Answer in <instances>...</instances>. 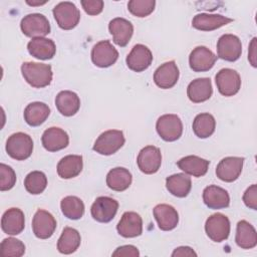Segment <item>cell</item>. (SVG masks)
<instances>
[{
    "instance_id": "35",
    "label": "cell",
    "mask_w": 257,
    "mask_h": 257,
    "mask_svg": "<svg viewBox=\"0 0 257 257\" xmlns=\"http://www.w3.org/2000/svg\"><path fill=\"white\" fill-rule=\"evenodd\" d=\"M215 127H216L215 117L208 112L197 114L192 124L194 134L200 139H207L211 137L215 132Z\"/></svg>"
},
{
    "instance_id": "7",
    "label": "cell",
    "mask_w": 257,
    "mask_h": 257,
    "mask_svg": "<svg viewBox=\"0 0 257 257\" xmlns=\"http://www.w3.org/2000/svg\"><path fill=\"white\" fill-rule=\"evenodd\" d=\"M207 236L214 242H222L229 237L230 221L227 216L216 213L211 215L205 223Z\"/></svg>"
},
{
    "instance_id": "32",
    "label": "cell",
    "mask_w": 257,
    "mask_h": 257,
    "mask_svg": "<svg viewBox=\"0 0 257 257\" xmlns=\"http://www.w3.org/2000/svg\"><path fill=\"white\" fill-rule=\"evenodd\" d=\"M83 167L82 157L79 155H68L57 164V174L62 179H71L80 174Z\"/></svg>"
},
{
    "instance_id": "26",
    "label": "cell",
    "mask_w": 257,
    "mask_h": 257,
    "mask_svg": "<svg viewBox=\"0 0 257 257\" xmlns=\"http://www.w3.org/2000/svg\"><path fill=\"white\" fill-rule=\"evenodd\" d=\"M27 49L30 55L41 60L51 59L56 52L53 40L45 37L32 38L27 44Z\"/></svg>"
},
{
    "instance_id": "42",
    "label": "cell",
    "mask_w": 257,
    "mask_h": 257,
    "mask_svg": "<svg viewBox=\"0 0 257 257\" xmlns=\"http://www.w3.org/2000/svg\"><path fill=\"white\" fill-rule=\"evenodd\" d=\"M243 202L244 204L252 209L257 210V185L253 184L245 191L243 195Z\"/></svg>"
},
{
    "instance_id": "22",
    "label": "cell",
    "mask_w": 257,
    "mask_h": 257,
    "mask_svg": "<svg viewBox=\"0 0 257 257\" xmlns=\"http://www.w3.org/2000/svg\"><path fill=\"white\" fill-rule=\"evenodd\" d=\"M25 226L24 213L18 208H10L2 216L1 228L5 234L18 235Z\"/></svg>"
},
{
    "instance_id": "12",
    "label": "cell",
    "mask_w": 257,
    "mask_h": 257,
    "mask_svg": "<svg viewBox=\"0 0 257 257\" xmlns=\"http://www.w3.org/2000/svg\"><path fill=\"white\" fill-rule=\"evenodd\" d=\"M117 58L118 52L109 40H101L92 47L91 60L97 67H109L115 63Z\"/></svg>"
},
{
    "instance_id": "31",
    "label": "cell",
    "mask_w": 257,
    "mask_h": 257,
    "mask_svg": "<svg viewBox=\"0 0 257 257\" xmlns=\"http://www.w3.org/2000/svg\"><path fill=\"white\" fill-rule=\"evenodd\" d=\"M236 244L242 249H252L257 245V233L255 228L246 220H241L236 227Z\"/></svg>"
},
{
    "instance_id": "11",
    "label": "cell",
    "mask_w": 257,
    "mask_h": 257,
    "mask_svg": "<svg viewBox=\"0 0 257 257\" xmlns=\"http://www.w3.org/2000/svg\"><path fill=\"white\" fill-rule=\"evenodd\" d=\"M137 164L140 171L144 174L152 175L157 173L162 164L161 150L155 146L143 148L138 155Z\"/></svg>"
},
{
    "instance_id": "2",
    "label": "cell",
    "mask_w": 257,
    "mask_h": 257,
    "mask_svg": "<svg viewBox=\"0 0 257 257\" xmlns=\"http://www.w3.org/2000/svg\"><path fill=\"white\" fill-rule=\"evenodd\" d=\"M6 152L8 156L16 161L28 159L33 151V141L31 137L24 133H15L6 141Z\"/></svg>"
},
{
    "instance_id": "44",
    "label": "cell",
    "mask_w": 257,
    "mask_h": 257,
    "mask_svg": "<svg viewBox=\"0 0 257 257\" xmlns=\"http://www.w3.org/2000/svg\"><path fill=\"white\" fill-rule=\"evenodd\" d=\"M256 41H257V38L254 37L250 44H249V50H248V60L249 62L251 63V65L253 67H256L257 64H256V58H257V51H256V48H257V44H256Z\"/></svg>"
},
{
    "instance_id": "21",
    "label": "cell",
    "mask_w": 257,
    "mask_h": 257,
    "mask_svg": "<svg viewBox=\"0 0 257 257\" xmlns=\"http://www.w3.org/2000/svg\"><path fill=\"white\" fill-rule=\"evenodd\" d=\"M153 213L159 228L163 231H171L179 223V214L171 205L159 204L154 208Z\"/></svg>"
},
{
    "instance_id": "16",
    "label": "cell",
    "mask_w": 257,
    "mask_h": 257,
    "mask_svg": "<svg viewBox=\"0 0 257 257\" xmlns=\"http://www.w3.org/2000/svg\"><path fill=\"white\" fill-rule=\"evenodd\" d=\"M217 58L213 51L206 46H197L190 53L189 64L193 71L204 72L214 66Z\"/></svg>"
},
{
    "instance_id": "8",
    "label": "cell",
    "mask_w": 257,
    "mask_h": 257,
    "mask_svg": "<svg viewBox=\"0 0 257 257\" xmlns=\"http://www.w3.org/2000/svg\"><path fill=\"white\" fill-rule=\"evenodd\" d=\"M242 53V43L234 34H224L217 42V57L226 61H236Z\"/></svg>"
},
{
    "instance_id": "29",
    "label": "cell",
    "mask_w": 257,
    "mask_h": 257,
    "mask_svg": "<svg viewBox=\"0 0 257 257\" xmlns=\"http://www.w3.org/2000/svg\"><path fill=\"white\" fill-rule=\"evenodd\" d=\"M166 188L173 196L185 198L189 195L192 188L191 178L183 173L171 175L166 179Z\"/></svg>"
},
{
    "instance_id": "41",
    "label": "cell",
    "mask_w": 257,
    "mask_h": 257,
    "mask_svg": "<svg viewBox=\"0 0 257 257\" xmlns=\"http://www.w3.org/2000/svg\"><path fill=\"white\" fill-rule=\"evenodd\" d=\"M81 6L88 15H98L103 10L102 0H81Z\"/></svg>"
},
{
    "instance_id": "18",
    "label": "cell",
    "mask_w": 257,
    "mask_h": 257,
    "mask_svg": "<svg viewBox=\"0 0 257 257\" xmlns=\"http://www.w3.org/2000/svg\"><path fill=\"white\" fill-rule=\"evenodd\" d=\"M117 233L124 238H135L143 233L142 217L136 212H124L116 225Z\"/></svg>"
},
{
    "instance_id": "15",
    "label": "cell",
    "mask_w": 257,
    "mask_h": 257,
    "mask_svg": "<svg viewBox=\"0 0 257 257\" xmlns=\"http://www.w3.org/2000/svg\"><path fill=\"white\" fill-rule=\"evenodd\" d=\"M127 67L136 72H142L150 67L153 62L151 50L144 44H137L133 47L125 59Z\"/></svg>"
},
{
    "instance_id": "20",
    "label": "cell",
    "mask_w": 257,
    "mask_h": 257,
    "mask_svg": "<svg viewBox=\"0 0 257 257\" xmlns=\"http://www.w3.org/2000/svg\"><path fill=\"white\" fill-rule=\"evenodd\" d=\"M42 146L48 152H57L66 148L69 137L65 131L57 126H51L44 131L41 137Z\"/></svg>"
},
{
    "instance_id": "39",
    "label": "cell",
    "mask_w": 257,
    "mask_h": 257,
    "mask_svg": "<svg viewBox=\"0 0 257 257\" xmlns=\"http://www.w3.org/2000/svg\"><path fill=\"white\" fill-rule=\"evenodd\" d=\"M156 6L155 0H131L127 3L128 11L137 17H147L154 10Z\"/></svg>"
},
{
    "instance_id": "27",
    "label": "cell",
    "mask_w": 257,
    "mask_h": 257,
    "mask_svg": "<svg viewBox=\"0 0 257 257\" xmlns=\"http://www.w3.org/2000/svg\"><path fill=\"white\" fill-rule=\"evenodd\" d=\"M210 162L208 160L202 159L198 156H187L182 158L177 162V166L185 174L199 178L206 175Z\"/></svg>"
},
{
    "instance_id": "1",
    "label": "cell",
    "mask_w": 257,
    "mask_h": 257,
    "mask_svg": "<svg viewBox=\"0 0 257 257\" xmlns=\"http://www.w3.org/2000/svg\"><path fill=\"white\" fill-rule=\"evenodd\" d=\"M21 72L28 84L35 88H42L51 83L52 68L49 64L39 62H23Z\"/></svg>"
},
{
    "instance_id": "25",
    "label": "cell",
    "mask_w": 257,
    "mask_h": 257,
    "mask_svg": "<svg viewBox=\"0 0 257 257\" xmlns=\"http://www.w3.org/2000/svg\"><path fill=\"white\" fill-rule=\"evenodd\" d=\"M203 201L210 209H223L230 205V197L228 192L216 185H210L203 191Z\"/></svg>"
},
{
    "instance_id": "17",
    "label": "cell",
    "mask_w": 257,
    "mask_h": 257,
    "mask_svg": "<svg viewBox=\"0 0 257 257\" xmlns=\"http://www.w3.org/2000/svg\"><path fill=\"white\" fill-rule=\"evenodd\" d=\"M179 68L174 60L163 63L154 73V81L157 86L163 89H169L176 85L179 79Z\"/></svg>"
},
{
    "instance_id": "33",
    "label": "cell",
    "mask_w": 257,
    "mask_h": 257,
    "mask_svg": "<svg viewBox=\"0 0 257 257\" xmlns=\"http://www.w3.org/2000/svg\"><path fill=\"white\" fill-rule=\"evenodd\" d=\"M133 177L131 172L121 167H116L111 169L106 175V185L109 189L122 192L125 191L132 184Z\"/></svg>"
},
{
    "instance_id": "34",
    "label": "cell",
    "mask_w": 257,
    "mask_h": 257,
    "mask_svg": "<svg viewBox=\"0 0 257 257\" xmlns=\"http://www.w3.org/2000/svg\"><path fill=\"white\" fill-rule=\"evenodd\" d=\"M81 242L79 232L71 227H65L57 241V250L61 254H71L75 252Z\"/></svg>"
},
{
    "instance_id": "28",
    "label": "cell",
    "mask_w": 257,
    "mask_h": 257,
    "mask_svg": "<svg viewBox=\"0 0 257 257\" xmlns=\"http://www.w3.org/2000/svg\"><path fill=\"white\" fill-rule=\"evenodd\" d=\"M55 105L62 115L72 116L80 107V99L75 92L62 90L55 97Z\"/></svg>"
},
{
    "instance_id": "3",
    "label": "cell",
    "mask_w": 257,
    "mask_h": 257,
    "mask_svg": "<svg viewBox=\"0 0 257 257\" xmlns=\"http://www.w3.org/2000/svg\"><path fill=\"white\" fill-rule=\"evenodd\" d=\"M123 133L118 130H108L99 135L93 145V151L103 156L116 153L124 145Z\"/></svg>"
},
{
    "instance_id": "14",
    "label": "cell",
    "mask_w": 257,
    "mask_h": 257,
    "mask_svg": "<svg viewBox=\"0 0 257 257\" xmlns=\"http://www.w3.org/2000/svg\"><path fill=\"white\" fill-rule=\"evenodd\" d=\"M244 158L226 157L220 161L216 168L217 177L224 182L231 183L236 181L243 169Z\"/></svg>"
},
{
    "instance_id": "10",
    "label": "cell",
    "mask_w": 257,
    "mask_h": 257,
    "mask_svg": "<svg viewBox=\"0 0 257 257\" xmlns=\"http://www.w3.org/2000/svg\"><path fill=\"white\" fill-rule=\"evenodd\" d=\"M118 209V202L110 197L101 196L95 199L90 208L91 217L99 223L110 222Z\"/></svg>"
},
{
    "instance_id": "9",
    "label": "cell",
    "mask_w": 257,
    "mask_h": 257,
    "mask_svg": "<svg viewBox=\"0 0 257 257\" xmlns=\"http://www.w3.org/2000/svg\"><path fill=\"white\" fill-rule=\"evenodd\" d=\"M215 82L219 92L224 96L235 95L241 87V77L239 73L231 68L219 70L215 76Z\"/></svg>"
},
{
    "instance_id": "13",
    "label": "cell",
    "mask_w": 257,
    "mask_h": 257,
    "mask_svg": "<svg viewBox=\"0 0 257 257\" xmlns=\"http://www.w3.org/2000/svg\"><path fill=\"white\" fill-rule=\"evenodd\" d=\"M56 220L53 215L45 210L39 209L32 219V230L39 239L50 238L56 229Z\"/></svg>"
},
{
    "instance_id": "37",
    "label": "cell",
    "mask_w": 257,
    "mask_h": 257,
    "mask_svg": "<svg viewBox=\"0 0 257 257\" xmlns=\"http://www.w3.org/2000/svg\"><path fill=\"white\" fill-rule=\"evenodd\" d=\"M47 186V178L43 172L32 171L24 180V187L26 191L32 195L41 194Z\"/></svg>"
},
{
    "instance_id": "30",
    "label": "cell",
    "mask_w": 257,
    "mask_h": 257,
    "mask_svg": "<svg viewBox=\"0 0 257 257\" xmlns=\"http://www.w3.org/2000/svg\"><path fill=\"white\" fill-rule=\"evenodd\" d=\"M50 114L49 106L40 101L29 103L23 112L24 120L30 126H38L42 124Z\"/></svg>"
},
{
    "instance_id": "40",
    "label": "cell",
    "mask_w": 257,
    "mask_h": 257,
    "mask_svg": "<svg viewBox=\"0 0 257 257\" xmlns=\"http://www.w3.org/2000/svg\"><path fill=\"white\" fill-rule=\"evenodd\" d=\"M16 183V174L14 170L5 164L0 165V190L8 191L14 187Z\"/></svg>"
},
{
    "instance_id": "6",
    "label": "cell",
    "mask_w": 257,
    "mask_h": 257,
    "mask_svg": "<svg viewBox=\"0 0 257 257\" xmlns=\"http://www.w3.org/2000/svg\"><path fill=\"white\" fill-rule=\"evenodd\" d=\"M20 28L27 37H44L50 33L48 19L40 13H32L24 16L20 22Z\"/></svg>"
},
{
    "instance_id": "38",
    "label": "cell",
    "mask_w": 257,
    "mask_h": 257,
    "mask_svg": "<svg viewBox=\"0 0 257 257\" xmlns=\"http://www.w3.org/2000/svg\"><path fill=\"white\" fill-rule=\"evenodd\" d=\"M0 253L3 257H21L25 253V245L19 239L8 237L1 242Z\"/></svg>"
},
{
    "instance_id": "43",
    "label": "cell",
    "mask_w": 257,
    "mask_h": 257,
    "mask_svg": "<svg viewBox=\"0 0 257 257\" xmlns=\"http://www.w3.org/2000/svg\"><path fill=\"white\" fill-rule=\"evenodd\" d=\"M112 256H133L137 257L140 256V252L137 247L133 245H123L115 249L112 253Z\"/></svg>"
},
{
    "instance_id": "45",
    "label": "cell",
    "mask_w": 257,
    "mask_h": 257,
    "mask_svg": "<svg viewBox=\"0 0 257 257\" xmlns=\"http://www.w3.org/2000/svg\"><path fill=\"white\" fill-rule=\"evenodd\" d=\"M172 256L173 257H176V256H197V253L191 248V247H188V246H181V247H178L174 250V252L172 253Z\"/></svg>"
},
{
    "instance_id": "4",
    "label": "cell",
    "mask_w": 257,
    "mask_h": 257,
    "mask_svg": "<svg viewBox=\"0 0 257 257\" xmlns=\"http://www.w3.org/2000/svg\"><path fill=\"white\" fill-rule=\"evenodd\" d=\"M156 130L162 140L175 142L179 140L183 134V123L177 114L167 113L158 118Z\"/></svg>"
},
{
    "instance_id": "24",
    "label": "cell",
    "mask_w": 257,
    "mask_h": 257,
    "mask_svg": "<svg viewBox=\"0 0 257 257\" xmlns=\"http://www.w3.org/2000/svg\"><path fill=\"white\" fill-rule=\"evenodd\" d=\"M233 21L232 18L220 14H197L192 20V26L201 31H213Z\"/></svg>"
},
{
    "instance_id": "36",
    "label": "cell",
    "mask_w": 257,
    "mask_h": 257,
    "mask_svg": "<svg viewBox=\"0 0 257 257\" xmlns=\"http://www.w3.org/2000/svg\"><path fill=\"white\" fill-rule=\"evenodd\" d=\"M62 214L70 220H78L84 214V204L76 196L64 197L60 202Z\"/></svg>"
},
{
    "instance_id": "5",
    "label": "cell",
    "mask_w": 257,
    "mask_h": 257,
    "mask_svg": "<svg viewBox=\"0 0 257 257\" xmlns=\"http://www.w3.org/2000/svg\"><path fill=\"white\" fill-rule=\"evenodd\" d=\"M52 13L58 26L63 30L74 28L80 20V12L78 8L69 1L58 3L53 8Z\"/></svg>"
},
{
    "instance_id": "19",
    "label": "cell",
    "mask_w": 257,
    "mask_h": 257,
    "mask_svg": "<svg viewBox=\"0 0 257 257\" xmlns=\"http://www.w3.org/2000/svg\"><path fill=\"white\" fill-rule=\"evenodd\" d=\"M108 30L112 35L113 42L120 47H124L127 45L133 36L134 26L128 20L121 17H116L109 21Z\"/></svg>"
},
{
    "instance_id": "23",
    "label": "cell",
    "mask_w": 257,
    "mask_h": 257,
    "mask_svg": "<svg viewBox=\"0 0 257 257\" xmlns=\"http://www.w3.org/2000/svg\"><path fill=\"white\" fill-rule=\"evenodd\" d=\"M213 93L212 82L208 77L196 78L191 81L187 87V95L194 103H200L208 100Z\"/></svg>"
},
{
    "instance_id": "46",
    "label": "cell",
    "mask_w": 257,
    "mask_h": 257,
    "mask_svg": "<svg viewBox=\"0 0 257 257\" xmlns=\"http://www.w3.org/2000/svg\"><path fill=\"white\" fill-rule=\"evenodd\" d=\"M47 1H43V2H30V1H26V3L28 4V5H30V6H40V5H43V4H45Z\"/></svg>"
}]
</instances>
